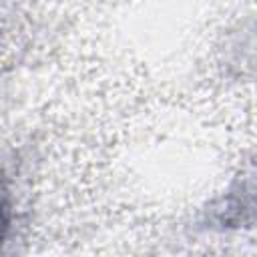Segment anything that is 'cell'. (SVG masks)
Instances as JSON below:
<instances>
[{
    "instance_id": "cell-1",
    "label": "cell",
    "mask_w": 257,
    "mask_h": 257,
    "mask_svg": "<svg viewBox=\"0 0 257 257\" xmlns=\"http://www.w3.org/2000/svg\"><path fill=\"white\" fill-rule=\"evenodd\" d=\"M8 223H10L8 205H6L4 197L0 195V243H2V241H4V237H6V231H8Z\"/></svg>"
}]
</instances>
